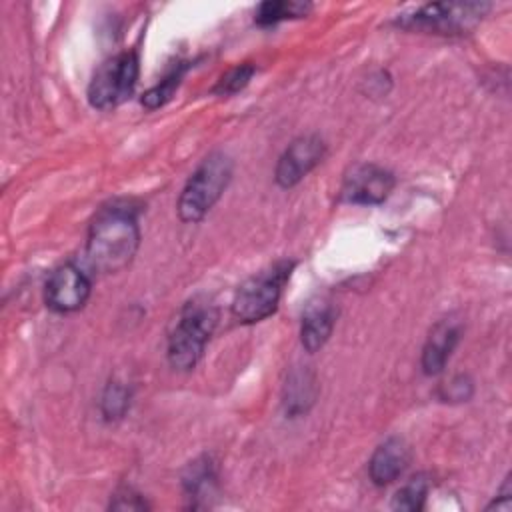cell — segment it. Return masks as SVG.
Masks as SVG:
<instances>
[{"mask_svg": "<svg viewBox=\"0 0 512 512\" xmlns=\"http://www.w3.org/2000/svg\"><path fill=\"white\" fill-rule=\"evenodd\" d=\"M430 488V480L426 474H416L412 476L394 496L392 508L394 510H408V512H418L424 508L426 494Z\"/></svg>", "mask_w": 512, "mask_h": 512, "instance_id": "2e32d148", "label": "cell"}, {"mask_svg": "<svg viewBox=\"0 0 512 512\" xmlns=\"http://www.w3.org/2000/svg\"><path fill=\"white\" fill-rule=\"evenodd\" d=\"M214 482H216V470H214V464L208 456H202V458L190 462V466L186 468V472L182 476L184 492L194 502L204 498L206 492L210 494Z\"/></svg>", "mask_w": 512, "mask_h": 512, "instance_id": "5bb4252c", "label": "cell"}, {"mask_svg": "<svg viewBox=\"0 0 512 512\" xmlns=\"http://www.w3.org/2000/svg\"><path fill=\"white\" fill-rule=\"evenodd\" d=\"M292 262H276L272 268L246 280L232 302V314L242 324H254L268 318L280 300L282 286L286 284Z\"/></svg>", "mask_w": 512, "mask_h": 512, "instance_id": "277c9868", "label": "cell"}, {"mask_svg": "<svg viewBox=\"0 0 512 512\" xmlns=\"http://www.w3.org/2000/svg\"><path fill=\"white\" fill-rule=\"evenodd\" d=\"M460 336V328L454 322H440L432 328L424 350H422V370L428 376H434L444 370L456 342Z\"/></svg>", "mask_w": 512, "mask_h": 512, "instance_id": "7c38bea8", "label": "cell"}, {"mask_svg": "<svg viewBox=\"0 0 512 512\" xmlns=\"http://www.w3.org/2000/svg\"><path fill=\"white\" fill-rule=\"evenodd\" d=\"M410 462V448L402 438H388L386 442H382L370 462H368V474L370 480L376 486H386L390 482H394L408 466Z\"/></svg>", "mask_w": 512, "mask_h": 512, "instance_id": "30bf717a", "label": "cell"}, {"mask_svg": "<svg viewBox=\"0 0 512 512\" xmlns=\"http://www.w3.org/2000/svg\"><path fill=\"white\" fill-rule=\"evenodd\" d=\"M324 150L326 146L318 136L296 138L278 160L276 182L282 188L298 184L324 158Z\"/></svg>", "mask_w": 512, "mask_h": 512, "instance_id": "9c48e42d", "label": "cell"}, {"mask_svg": "<svg viewBox=\"0 0 512 512\" xmlns=\"http://www.w3.org/2000/svg\"><path fill=\"white\" fill-rule=\"evenodd\" d=\"M336 322V310L328 300L310 302L300 326V340L308 352L320 350L332 334Z\"/></svg>", "mask_w": 512, "mask_h": 512, "instance_id": "8fae6325", "label": "cell"}, {"mask_svg": "<svg viewBox=\"0 0 512 512\" xmlns=\"http://www.w3.org/2000/svg\"><path fill=\"white\" fill-rule=\"evenodd\" d=\"M488 4L480 2H438L418 8L412 16L402 20L406 28H424L438 34H462L472 28L488 10Z\"/></svg>", "mask_w": 512, "mask_h": 512, "instance_id": "8992f818", "label": "cell"}, {"mask_svg": "<svg viewBox=\"0 0 512 512\" xmlns=\"http://www.w3.org/2000/svg\"><path fill=\"white\" fill-rule=\"evenodd\" d=\"M138 80V56L134 52H122L106 60L88 86V100L98 110H108L124 102Z\"/></svg>", "mask_w": 512, "mask_h": 512, "instance_id": "5b68a950", "label": "cell"}, {"mask_svg": "<svg viewBox=\"0 0 512 512\" xmlns=\"http://www.w3.org/2000/svg\"><path fill=\"white\" fill-rule=\"evenodd\" d=\"M88 296H90V280L72 262L58 266L50 274V278L46 282V290H44L48 308L54 312H60V314L80 310L86 304Z\"/></svg>", "mask_w": 512, "mask_h": 512, "instance_id": "52a82bcc", "label": "cell"}, {"mask_svg": "<svg viewBox=\"0 0 512 512\" xmlns=\"http://www.w3.org/2000/svg\"><path fill=\"white\" fill-rule=\"evenodd\" d=\"M140 244L136 212L126 204L102 208L94 218L86 240V262L98 274L124 270Z\"/></svg>", "mask_w": 512, "mask_h": 512, "instance_id": "6da1fadb", "label": "cell"}, {"mask_svg": "<svg viewBox=\"0 0 512 512\" xmlns=\"http://www.w3.org/2000/svg\"><path fill=\"white\" fill-rule=\"evenodd\" d=\"M472 392H474L472 380L464 374H458L440 386L438 396L444 402H466L472 396Z\"/></svg>", "mask_w": 512, "mask_h": 512, "instance_id": "ffe728a7", "label": "cell"}, {"mask_svg": "<svg viewBox=\"0 0 512 512\" xmlns=\"http://www.w3.org/2000/svg\"><path fill=\"white\" fill-rule=\"evenodd\" d=\"M218 320L216 306L208 298H192L184 304L168 338V362L176 370H190L202 356Z\"/></svg>", "mask_w": 512, "mask_h": 512, "instance_id": "7a4b0ae2", "label": "cell"}, {"mask_svg": "<svg viewBox=\"0 0 512 512\" xmlns=\"http://www.w3.org/2000/svg\"><path fill=\"white\" fill-rule=\"evenodd\" d=\"M184 72H186V64L176 66L160 84H156L154 88H150V90L142 96V104H144L146 108L154 110V108L162 106L166 100H170V96L174 94L176 86L180 84V78L184 76Z\"/></svg>", "mask_w": 512, "mask_h": 512, "instance_id": "ac0fdd59", "label": "cell"}, {"mask_svg": "<svg viewBox=\"0 0 512 512\" xmlns=\"http://www.w3.org/2000/svg\"><path fill=\"white\" fill-rule=\"evenodd\" d=\"M310 8L312 6L308 2H294V0L262 2L256 10V22L260 26H272V24H278L282 20L302 18L310 12Z\"/></svg>", "mask_w": 512, "mask_h": 512, "instance_id": "9a60e30c", "label": "cell"}, {"mask_svg": "<svg viewBox=\"0 0 512 512\" xmlns=\"http://www.w3.org/2000/svg\"><path fill=\"white\" fill-rule=\"evenodd\" d=\"M314 394H316V386H314L312 374H308L306 370L292 372V376L288 378L286 388H284L286 414L296 416V414L306 412L308 406L314 402Z\"/></svg>", "mask_w": 512, "mask_h": 512, "instance_id": "4fadbf2b", "label": "cell"}, {"mask_svg": "<svg viewBox=\"0 0 512 512\" xmlns=\"http://www.w3.org/2000/svg\"><path fill=\"white\" fill-rule=\"evenodd\" d=\"M102 414L106 420H118L130 406V390L122 382H110L102 394Z\"/></svg>", "mask_w": 512, "mask_h": 512, "instance_id": "e0dca14e", "label": "cell"}, {"mask_svg": "<svg viewBox=\"0 0 512 512\" xmlns=\"http://www.w3.org/2000/svg\"><path fill=\"white\" fill-rule=\"evenodd\" d=\"M392 188V172L374 164H362L346 176L340 198L348 204H382L390 196Z\"/></svg>", "mask_w": 512, "mask_h": 512, "instance_id": "ba28073f", "label": "cell"}, {"mask_svg": "<svg viewBox=\"0 0 512 512\" xmlns=\"http://www.w3.org/2000/svg\"><path fill=\"white\" fill-rule=\"evenodd\" d=\"M254 76V66L252 64H240L236 68H232L230 72H226L218 84L214 86V94H220V96H230V94H236L240 92L242 88H246V84L252 80Z\"/></svg>", "mask_w": 512, "mask_h": 512, "instance_id": "d6986e66", "label": "cell"}, {"mask_svg": "<svg viewBox=\"0 0 512 512\" xmlns=\"http://www.w3.org/2000/svg\"><path fill=\"white\" fill-rule=\"evenodd\" d=\"M112 510H146L148 504L144 502V498L130 490V488H122L114 494V500L110 502Z\"/></svg>", "mask_w": 512, "mask_h": 512, "instance_id": "44dd1931", "label": "cell"}, {"mask_svg": "<svg viewBox=\"0 0 512 512\" xmlns=\"http://www.w3.org/2000/svg\"><path fill=\"white\" fill-rule=\"evenodd\" d=\"M232 178V160L224 152H212L188 178L180 200L178 214L184 222L202 220L218 202Z\"/></svg>", "mask_w": 512, "mask_h": 512, "instance_id": "3957f363", "label": "cell"}]
</instances>
